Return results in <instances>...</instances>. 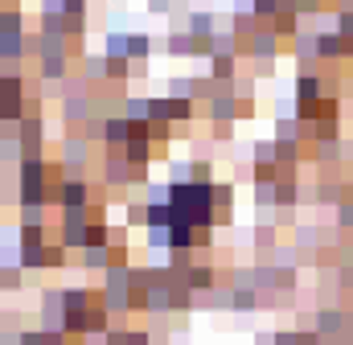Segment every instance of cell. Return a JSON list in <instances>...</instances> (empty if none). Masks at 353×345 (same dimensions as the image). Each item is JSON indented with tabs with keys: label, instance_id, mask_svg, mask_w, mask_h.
<instances>
[{
	"label": "cell",
	"instance_id": "1",
	"mask_svg": "<svg viewBox=\"0 0 353 345\" xmlns=\"http://www.w3.org/2000/svg\"><path fill=\"white\" fill-rule=\"evenodd\" d=\"M99 300H103V308L115 313V317L132 313V275H128V263H111V267L103 271V292H99Z\"/></svg>",
	"mask_w": 353,
	"mask_h": 345
},
{
	"label": "cell",
	"instance_id": "2",
	"mask_svg": "<svg viewBox=\"0 0 353 345\" xmlns=\"http://www.w3.org/2000/svg\"><path fill=\"white\" fill-rule=\"evenodd\" d=\"M87 226H90V210H70V214H62V222H58V243H62L66 251H83V247H87Z\"/></svg>",
	"mask_w": 353,
	"mask_h": 345
},
{
	"label": "cell",
	"instance_id": "3",
	"mask_svg": "<svg viewBox=\"0 0 353 345\" xmlns=\"http://www.w3.org/2000/svg\"><path fill=\"white\" fill-rule=\"evenodd\" d=\"M239 58H251V62H263V66H271V62L279 58V37H275L271 29L251 33V37L239 46Z\"/></svg>",
	"mask_w": 353,
	"mask_h": 345
},
{
	"label": "cell",
	"instance_id": "4",
	"mask_svg": "<svg viewBox=\"0 0 353 345\" xmlns=\"http://www.w3.org/2000/svg\"><path fill=\"white\" fill-rule=\"evenodd\" d=\"M58 165H62V177H79V172L90 165V140H79V136L62 140V157H58Z\"/></svg>",
	"mask_w": 353,
	"mask_h": 345
},
{
	"label": "cell",
	"instance_id": "5",
	"mask_svg": "<svg viewBox=\"0 0 353 345\" xmlns=\"http://www.w3.org/2000/svg\"><path fill=\"white\" fill-rule=\"evenodd\" d=\"M210 111V124H239V99H234V90H230V83H218V95L205 103Z\"/></svg>",
	"mask_w": 353,
	"mask_h": 345
},
{
	"label": "cell",
	"instance_id": "6",
	"mask_svg": "<svg viewBox=\"0 0 353 345\" xmlns=\"http://www.w3.org/2000/svg\"><path fill=\"white\" fill-rule=\"evenodd\" d=\"M128 140H132V119L128 115H107L103 119V148L107 152H123Z\"/></svg>",
	"mask_w": 353,
	"mask_h": 345
},
{
	"label": "cell",
	"instance_id": "7",
	"mask_svg": "<svg viewBox=\"0 0 353 345\" xmlns=\"http://www.w3.org/2000/svg\"><path fill=\"white\" fill-rule=\"evenodd\" d=\"M234 197H239L234 181H214V218H218V226L234 222Z\"/></svg>",
	"mask_w": 353,
	"mask_h": 345
},
{
	"label": "cell",
	"instance_id": "8",
	"mask_svg": "<svg viewBox=\"0 0 353 345\" xmlns=\"http://www.w3.org/2000/svg\"><path fill=\"white\" fill-rule=\"evenodd\" d=\"M316 58L321 62H341V58H350V41L337 29H325V33H316Z\"/></svg>",
	"mask_w": 353,
	"mask_h": 345
},
{
	"label": "cell",
	"instance_id": "9",
	"mask_svg": "<svg viewBox=\"0 0 353 345\" xmlns=\"http://www.w3.org/2000/svg\"><path fill=\"white\" fill-rule=\"evenodd\" d=\"M321 95H325V79L316 70H300L296 75V107L300 103H321Z\"/></svg>",
	"mask_w": 353,
	"mask_h": 345
},
{
	"label": "cell",
	"instance_id": "10",
	"mask_svg": "<svg viewBox=\"0 0 353 345\" xmlns=\"http://www.w3.org/2000/svg\"><path fill=\"white\" fill-rule=\"evenodd\" d=\"M181 279H185L193 292H214V288H218V267H210V263H193L189 271H181Z\"/></svg>",
	"mask_w": 353,
	"mask_h": 345
},
{
	"label": "cell",
	"instance_id": "11",
	"mask_svg": "<svg viewBox=\"0 0 353 345\" xmlns=\"http://www.w3.org/2000/svg\"><path fill=\"white\" fill-rule=\"evenodd\" d=\"M128 181H132V165L123 161V152H107V165H103V185H111V189H128Z\"/></svg>",
	"mask_w": 353,
	"mask_h": 345
},
{
	"label": "cell",
	"instance_id": "12",
	"mask_svg": "<svg viewBox=\"0 0 353 345\" xmlns=\"http://www.w3.org/2000/svg\"><path fill=\"white\" fill-rule=\"evenodd\" d=\"M271 33H275L279 41H296V37H300V12H296V8H279V12L271 17Z\"/></svg>",
	"mask_w": 353,
	"mask_h": 345
},
{
	"label": "cell",
	"instance_id": "13",
	"mask_svg": "<svg viewBox=\"0 0 353 345\" xmlns=\"http://www.w3.org/2000/svg\"><path fill=\"white\" fill-rule=\"evenodd\" d=\"M271 193H275V206H296V201H300V169L283 172V177L271 185Z\"/></svg>",
	"mask_w": 353,
	"mask_h": 345
},
{
	"label": "cell",
	"instance_id": "14",
	"mask_svg": "<svg viewBox=\"0 0 353 345\" xmlns=\"http://www.w3.org/2000/svg\"><path fill=\"white\" fill-rule=\"evenodd\" d=\"M185 29H189L193 37H214V33H218V12H210V8H193L189 21H185Z\"/></svg>",
	"mask_w": 353,
	"mask_h": 345
},
{
	"label": "cell",
	"instance_id": "15",
	"mask_svg": "<svg viewBox=\"0 0 353 345\" xmlns=\"http://www.w3.org/2000/svg\"><path fill=\"white\" fill-rule=\"evenodd\" d=\"M0 62H25V33H0Z\"/></svg>",
	"mask_w": 353,
	"mask_h": 345
},
{
	"label": "cell",
	"instance_id": "16",
	"mask_svg": "<svg viewBox=\"0 0 353 345\" xmlns=\"http://www.w3.org/2000/svg\"><path fill=\"white\" fill-rule=\"evenodd\" d=\"M161 50H165L169 58H193V33H189V29H173Z\"/></svg>",
	"mask_w": 353,
	"mask_h": 345
},
{
	"label": "cell",
	"instance_id": "17",
	"mask_svg": "<svg viewBox=\"0 0 353 345\" xmlns=\"http://www.w3.org/2000/svg\"><path fill=\"white\" fill-rule=\"evenodd\" d=\"M234 75H239V58L234 54H214L210 58V79L214 83H230Z\"/></svg>",
	"mask_w": 353,
	"mask_h": 345
},
{
	"label": "cell",
	"instance_id": "18",
	"mask_svg": "<svg viewBox=\"0 0 353 345\" xmlns=\"http://www.w3.org/2000/svg\"><path fill=\"white\" fill-rule=\"evenodd\" d=\"M90 111H94V103H90L87 95H70V99L62 103V115H66L70 124H87Z\"/></svg>",
	"mask_w": 353,
	"mask_h": 345
},
{
	"label": "cell",
	"instance_id": "19",
	"mask_svg": "<svg viewBox=\"0 0 353 345\" xmlns=\"http://www.w3.org/2000/svg\"><path fill=\"white\" fill-rule=\"evenodd\" d=\"M152 50H161V46H152L148 33H128V58H132V62H148Z\"/></svg>",
	"mask_w": 353,
	"mask_h": 345
},
{
	"label": "cell",
	"instance_id": "20",
	"mask_svg": "<svg viewBox=\"0 0 353 345\" xmlns=\"http://www.w3.org/2000/svg\"><path fill=\"white\" fill-rule=\"evenodd\" d=\"M123 115H128L132 124H148V115H152V99H144V95H128V99H123Z\"/></svg>",
	"mask_w": 353,
	"mask_h": 345
},
{
	"label": "cell",
	"instance_id": "21",
	"mask_svg": "<svg viewBox=\"0 0 353 345\" xmlns=\"http://www.w3.org/2000/svg\"><path fill=\"white\" fill-rule=\"evenodd\" d=\"M197 119V99H169V124H193Z\"/></svg>",
	"mask_w": 353,
	"mask_h": 345
},
{
	"label": "cell",
	"instance_id": "22",
	"mask_svg": "<svg viewBox=\"0 0 353 345\" xmlns=\"http://www.w3.org/2000/svg\"><path fill=\"white\" fill-rule=\"evenodd\" d=\"M90 300H94V296H90V288H83V284H79V288H62V304H66V313H87Z\"/></svg>",
	"mask_w": 353,
	"mask_h": 345
},
{
	"label": "cell",
	"instance_id": "23",
	"mask_svg": "<svg viewBox=\"0 0 353 345\" xmlns=\"http://www.w3.org/2000/svg\"><path fill=\"white\" fill-rule=\"evenodd\" d=\"M111 263H115L111 247H83V267L87 271H107Z\"/></svg>",
	"mask_w": 353,
	"mask_h": 345
},
{
	"label": "cell",
	"instance_id": "24",
	"mask_svg": "<svg viewBox=\"0 0 353 345\" xmlns=\"http://www.w3.org/2000/svg\"><path fill=\"white\" fill-rule=\"evenodd\" d=\"M41 37H66V12L41 8Z\"/></svg>",
	"mask_w": 353,
	"mask_h": 345
},
{
	"label": "cell",
	"instance_id": "25",
	"mask_svg": "<svg viewBox=\"0 0 353 345\" xmlns=\"http://www.w3.org/2000/svg\"><path fill=\"white\" fill-rule=\"evenodd\" d=\"M41 79H46V83H66V54L41 58Z\"/></svg>",
	"mask_w": 353,
	"mask_h": 345
},
{
	"label": "cell",
	"instance_id": "26",
	"mask_svg": "<svg viewBox=\"0 0 353 345\" xmlns=\"http://www.w3.org/2000/svg\"><path fill=\"white\" fill-rule=\"evenodd\" d=\"M148 140H152V148H157V144H161V148L173 144V124H169V119H148Z\"/></svg>",
	"mask_w": 353,
	"mask_h": 345
},
{
	"label": "cell",
	"instance_id": "27",
	"mask_svg": "<svg viewBox=\"0 0 353 345\" xmlns=\"http://www.w3.org/2000/svg\"><path fill=\"white\" fill-rule=\"evenodd\" d=\"M0 33H25V12L8 4V8L0 12Z\"/></svg>",
	"mask_w": 353,
	"mask_h": 345
},
{
	"label": "cell",
	"instance_id": "28",
	"mask_svg": "<svg viewBox=\"0 0 353 345\" xmlns=\"http://www.w3.org/2000/svg\"><path fill=\"white\" fill-rule=\"evenodd\" d=\"M103 58H128V33L111 29L107 33V46H103Z\"/></svg>",
	"mask_w": 353,
	"mask_h": 345
},
{
	"label": "cell",
	"instance_id": "29",
	"mask_svg": "<svg viewBox=\"0 0 353 345\" xmlns=\"http://www.w3.org/2000/svg\"><path fill=\"white\" fill-rule=\"evenodd\" d=\"M50 214H46V201H33V206H21V226H46Z\"/></svg>",
	"mask_w": 353,
	"mask_h": 345
},
{
	"label": "cell",
	"instance_id": "30",
	"mask_svg": "<svg viewBox=\"0 0 353 345\" xmlns=\"http://www.w3.org/2000/svg\"><path fill=\"white\" fill-rule=\"evenodd\" d=\"M21 271H46V247H21Z\"/></svg>",
	"mask_w": 353,
	"mask_h": 345
},
{
	"label": "cell",
	"instance_id": "31",
	"mask_svg": "<svg viewBox=\"0 0 353 345\" xmlns=\"http://www.w3.org/2000/svg\"><path fill=\"white\" fill-rule=\"evenodd\" d=\"M169 99H197V83L185 79V75H173L169 79Z\"/></svg>",
	"mask_w": 353,
	"mask_h": 345
},
{
	"label": "cell",
	"instance_id": "32",
	"mask_svg": "<svg viewBox=\"0 0 353 345\" xmlns=\"http://www.w3.org/2000/svg\"><path fill=\"white\" fill-rule=\"evenodd\" d=\"M337 230H353V185L345 189V197L337 201Z\"/></svg>",
	"mask_w": 353,
	"mask_h": 345
},
{
	"label": "cell",
	"instance_id": "33",
	"mask_svg": "<svg viewBox=\"0 0 353 345\" xmlns=\"http://www.w3.org/2000/svg\"><path fill=\"white\" fill-rule=\"evenodd\" d=\"M251 165H275V140H255L251 144Z\"/></svg>",
	"mask_w": 353,
	"mask_h": 345
},
{
	"label": "cell",
	"instance_id": "34",
	"mask_svg": "<svg viewBox=\"0 0 353 345\" xmlns=\"http://www.w3.org/2000/svg\"><path fill=\"white\" fill-rule=\"evenodd\" d=\"M83 70H87V75H83L87 83H103V79H107V58H103V54H94V58H90V54H87Z\"/></svg>",
	"mask_w": 353,
	"mask_h": 345
},
{
	"label": "cell",
	"instance_id": "35",
	"mask_svg": "<svg viewBox=\"0 0 353 345\" xmlns=\"http://www.w3.org/2000/svg\"><path fill=\"white\" fill-rule=\"evenodd\" d=\"M251 243L263 247V251H275V247H279V243H275V226H271V222H259V226L251 230Z\"/></svg>",
	"mask_w": 353,
	"mask_h": 345
},
{
	"label": "cell",
	"instance_id": "36",
	"mask_svg": "<svg viewBox=\"0 0 353 345\" xmlns=\"http://www.w3.org/2000/svg\"><path fill=\"white\" fill-rule=\"evenodd\" d=\"M316 119H341V99H337V95H321Z\"/></svg>",
	"mask_w": 353,
	"mask_h": 345
},
{
	"label": "cell",
	"instance_id": "37",
	"mask_svg": "<svg viewBox=\"0 0 353 345\" xmlns=\"http://www.w3.org/2000/svg\"><path fill=\"white\" fill-rule=\"evenodd\" d=\"M296 284H300L296 267H275V292H279V296H283V292H296Z\"/></svg>",
	"mask_w": 353,
	"mask_h": 345
},
{
	"label": "cell",
	"instance_id": "38",
	"mask_svg": "<svg viewBox=\"0 0 353 345\" xmlns=\"http://www.w3.org/2000/svg\"><path fill=\"white\" fill-rule=\"evenodd\" d=\"M333 29L350 41V54H353V8H337V21H333Z\"/></svg>",
	"mask_w": 353,
	"mask_h": 345
},
{
	"label": "cell",
	"instance_id": "39",
	"mask_svg": "<svg viewBox=\"0 0 353 345\" xmlns=\"http://www.w3.org/2000/svg\"><path fill=\"white\" fill-rule=\"evenodd\" d=\"M144 235H148V247L152 251H169V226H144Z\"/></svg>",
	"mask_w": 353,
	"mask_h": 345
},
{
	"label": "cell",
	"instance_id": "40",
	"mask_svg": "<svg viewBox=\"0 0 353 345\" xmlns=\"http://www.w3.org/2000/svg\"><path fill=\"white\" fill-rule=\"evenodd\" d=\"M189 181H197V185H214V165H210V161H189Z\"/></svg>",
	"mask_w": 353,
	"mask_h": 345
},
{
	"label": "cell",
	"instance_id": "41",
	"mask_svg": "<svg viewBox=\"0 0 353 345\" xmlns=\"http://www.w3.org/2000/svg\"><path fill=\"white\" fill-rule=\"evenodd\" d=\"M316 243H321V230H316V226H300V230H296V247H300V251H308V247H316Z\"/></svg>",
	"mask_w": 353,
	"mask_h": 345
},
{
	"label": "cell",
	"instance_id": "42",
	"mask_svg": "<svg viewBox=\"0 0 353 345\" xmlns=\"http://www.w3.org/2000/svg\"><path fill=\"white\" fill-rule=\"evenodd\" d=\"M66 263V247L62 243H46V271L50 267H62Z\"/></svg>",
	"mask_w": 353,
	"mask_h": 345
},
{
	"label": "cell",
	"instance_id": "43",
	"mask_svg": "<svg viewBox=\"0 0 353 345\" xmlns=\"http://www.w3.org/2000/svg\"><path fill=\"white\" fill-rule=\"evenodd\" d=\"M251 12H255L259 21H271V17L279 12V0H251Z\"/></svg>",
	"mask_w": 353,
	"mask_h": 345
},
{
	"label": "cell",
	"instance_id": "44",
	"mask_svg": "<svg viewBox=\"0 0 353 345\" xmlns=\"http://www.w3.org/2000/svg\"><path fill=\"white\" fill-rule=\"evenodd\" d=\"M271 222H275V226H292V222H296V206H275Z\"/></svg>",
	"mask_w": 353,
	"mask_h": 345
},
{
	"label": "cell",
	"instance_id": "45",
	"mask_svg": "<svg viewBox=\"0 0 353 345\" xmlns=\"http://www.w3.org/2000/svg\"><path fill=\"white\" fill-rule=\"evenodd\" d=\"M148 12L152 17H165V12H173V0H148Z\"/></svg>",
	"mask_w": 353,
	"mask_h": 345
},
{
	"label": "cell",
	"instance_id": "46",
	"mask_svg": "<svg viewBox=\"0 0 353 345\" xmlns=\"http://www.w3.org/2000/svg\"><path fill=\"white\" fill-rule=\"evenodd\" d=\"M148 337L152 333H144V329H128V345H152Z\"/></svg>",
	"mask_w": 353,
	"mask_h": 345
},
{
	"label": "cell",
	"instance_id": "47",
	"mask_svg": "<svg viewBox=\"0 0 353 345\" xmlns=\"http://www.w3.org/2000/svg\"><path fill=\"white\" fill-rule=\"evenodd\" d=\"M0 107H4V95H0Z\"/></svg>",
	"mask_w": 353,
	"mask_h": 345
}]
</instances>
